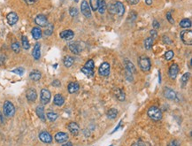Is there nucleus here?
<instances>
[{
  "label": "nucleus",
  "instance_id": "nucleus-58",
  "mask_svg": "<svg viewBox=\"0 0 192 146\" xmlns=\"http://www.w3.org/2000/svg\"><path fill=\"white\" fill-rule=\"evenodd\" d=\"M110 146H113V144H111V145H110Z\"/></svg>",
  "mask_w": 192,
  "mask_h": 146
},
{
  "label": "nucleus",
  "instance_id": "nucleus-43",
  "mask_svg": "<svg viewBox=\"0 0 192 146\" xmlns=\"http://www.w3.org/2000/svg\"><path fill=\"white\" fill-rule=\"evenodd\" d=\"M108 12L109 13L111 14H116V10H115V5H114V3L113 4H111L108 7Z\"/></svg>",
  "mask_w": 192,
  "mask_h": 146
},
{
  "label": "nucleus",
  "instance_id": "nucleus-30",
  "mask_svg": "<svg viewBox=\"0 0 192 146\" xmlns=\"http://www.w3.org/2000/svg\"><path fill=\"white\" fill-rule=\"evenodd\" d=\"M117 115H118V111L115 108H112L107 112V117L109 119H112V120L115 119L117 117Z\"/></svg>",
  "mask_w": 192,
  "mask_h": 146
},
{
  "label": "nucleus",
  "instance_id": "nucleus-10",
  "mask_svg": "<svg viewBox=\"0 0 192 146\" xmlns=\"http://www.w3.org/2000/svg\"><path fill=\"white\" fill-rule=\"evenodd\" d=\"M39 139L44 143H51L52 142V136L47 131H42L39 134Z\"/></svg>",
  "mask_w": 192,
  "mask_h": 146
},
{
  "label": "nucleus",
  "instance_id": "nucleus-50",
  "mask_svg": "<svg viewBox=\"0 0 192 146\" xmlns=\"http://www.w3.org/2000/svg\"><path fill=\"white\" fill-rule=\"evenodd\" d=\"M152 25H153V27H154L155 28H159V26H160V25H159V22H158L156 20H155V21H153Z\"/></svg>",
  "mask_w": 192,
  "mask_h": 146
},
{
  "label": "nucleus",
  "instance_id": "nucleus-41",
  "mask_svg": "<svg viewBox=\"0 0 192 146\" xmlns=\"http://www.w3.org/2000/svg\"><path fill=\"white\" fill-rule=\"evenodd\" d=\"M69 13L72 17H76L78 15V10L75 7H71L69 10Z\"/></svg>",
  "mask_w": 192,
  "mask_h": 146
},
{
  "label": "nucleus",
  "instance_id": "nucleus-57",
  "mask_svg": "<svg viewBox=\"0 0 192 146\" xmlns=\"http://www.w3.org/2000/svg\"><path fill=\"white\" fill-rule=\"evenodd\" d=\"M74 1L75 3H78V2H79V0H74Z\"/></svg>",
  "mask_w": 192,
  "mask_h": 146
},
{
  "label": "nucleus",
  "instance_id": "nucleus-13",
  "mask_svg": "<svg viewBox=\"0 0 192 146\" xmlns=\"http://www.w3.org/2000/svg\"><path fill=\"white\" fill-rule=\"evenodd\" d=\"M178 72H179V67H178V65L177 64H172L171 66L169 67V71H168V75H169L170 78L174 80L177 77Z\"/></svg>",
  "mask_w": 192,
  "mask_h": 146
},
{
  "label": "nucleus",
  "instance_id": "nucleus-44",
  "mask_svg": "<svg viewBox=\"0 0 192 146\" xmlns=\"http://www.w3.org/2000/svg\"><path fill=\"white\" fill-rule=\"evenodd\" d=\"M167 21H168L171 24H174V19H173V17H172L171 12H168L167 13Z\"/></svg>",
  "mask_w": 192,
  "mask_h": 146
},
{
  "label": "nucleus",
  "instance_id": "nucleus-45",
  "mask_svg": "<svg viewBox=\"0 0 192 146\" xmlns=\"http://www.w3.org/2000/svg\"><path fill=\"white\" fill-rule=\"evenodd\" d=\"M167 146H181V145H180V143L177 140H174V141L170 142Z\"/></svg>",
  "mask_w": 192,
  "mask_h": 146
},
{
  "label": "nucleus",
  "instance_id": "nucleus-28",
  "mask_svg": "<svg viewBox=\"0 0 192 146\" xmlns=\"http://www.w3.org/2000/svg\"><path fill=\"white\" fill-rule=\"evenodd\" d=\"M153 42H154V40L152 37H148L144 40V47L146 50H150L152 48V45H153Z\"/></svg>",
  "mask_w": 192,
  "mask_h": 146
},
{
  "label": "nucleus",
  "instance_id": "nucleus-29",
  "mask_svg": "<svg viewBox=\"0 0 192 146\" xmlns=\"http://www.w3.org/2000/svg\"><path fill=\"white\" fill-rule=\"evenodd\" d=\"M98 10L99 13H101V14L105 13V12L106 11V3H105V0H99Z\"/></svg>",
  "mask_w": 192,
  "mask_h": 146
},
{
  "label": "nucleus",
  "instance_id": "nucleus-34",
  "mask_svg": "<svg viewBox=\"0 0 192 146\" xmlns=\"http://www.w3.org/2000/svg\"><path fill=\"white\" fill-rule=\"evenodd\" d=\"M98 2L99 0H90V5L91 11H97L98 8Z\"/></svg>",
  "mask_w": 192,
  "mask_h": 146
},
{
  "label": "nucleus",
  "instance_id": "nucleus-22",
  "mask_svg": "<svg viewBox=\"0 0 192 146\" xmlns=\"http://www.w3.org/2000/svg\"><path fill=\"white\" fill-rule=\"evenodd\" d=\"M80 89V85L78 84V82H70L67 86V90H68V92L73 94V93H75L79 90Z\"/></svg>",
  "mask_w": 192,
  "mask_h": 146
},
{
  "label": "nucleus",
  "instance_id": "nucleus-48",
  "mask_svg": "<svg viewBox=\"0 0 192 146\" xmlns=\"http://www.w3.org/2000/svg\"><path fill=\"white\" fill-rule=\"evenodd\" d=\"M23 1L27 5H34L35 3L37 2V0H23Z\"/></svg>",
  "mask_w": 192,
  "mask_h": 146
},
{
  "label": "nucleus",
  "instance_id": "nucleus-37",
  "mask_svg": "<svg viewBox=\"0 0 192 146\" xmlns=\"http://www.w3.org/2000/svg\"><path fill=\"white\" fill-rule=\"evenodd\" d=\"M53 32V26L51 24H48L46 26V29L44 31V35L45 36H51Z\"/></svg>",
  "mask_w": 192,
  "mask_h": 146
},
{
  "label": "nucleus",
  "instance_id": "nucleus-11",
  "mask_svg": "<svg viewBox=\"0 0 192 146\" xmlns=\"http://www.w3.org/2000/svg\"><path fill=\"white\" fill-rule=\"evenodd\" d=\"M67 129L73 136H77L80 132V127L76 122H70L67 125Z\"/></svg>",
  "mask_w": 192,
  "mask_h": 146
},
{
  "label": "nucleus",
  "instance_id": "nucleus-24",
  "mask_svg": "<svg viewBox=\"0 0 192 146\" xmlns=\"http://www.w3.org/2000/svg\"><path fill=\"white\" fill-rule=\"evenodd\" d=\"M114 94H115V97H117V99L120 101H124L126 98L125 92L121 89H120V88H116V89L114 90Z\"/></svg>",
  "mask_w": 192,
  "mask_h": 146
},
{
  "label": "nucleus",
  "instance_id": "nucleus-49",
  "mask_svg": "<svg viewBox=\"0 0 192 146\" xmlns=\"http://www.w3.org/2000/svg\"><path fill=\"white\" fill-rule=\"evenodd\" d=\"M150 35L152 36V38H153V39L157 38V36H158V34H157V31H156V30H150Z\"/></svg>",
  "mask_w": 192,
  "mask_h": 146
},
{
  "label": "nucleus",
  "instance_id": "nucleus-47",
  "mask_svg": "<svg viewBox=\"0 0 192 146\" xmlns=\"http://www.w3.org/2000/svg\"><path fill=\"white\" fill-rule=\"evenodd\" d=\"M127 2L129 4V5H136L140 2V0H127Z\"/></svg>",
  "mask_w": 192,
  "mask_h": 146
},
{
  "label": "nucleus",
  "instance_id": "nucleus-7",
  "mask_svg": "<svg viewBox=\"0 0 192 146\" xmlns=\"http://www.w3.org/2000/svg\"><path fill=\"white\" fill-rule=\"evenodd\" d=\"M98 74L101 76H108L110 75V64L104 62L98 68Z\"/></svg>",
  "mask_w": 192,
  "mask_h": 146
},
{
  "label": "nucleus",
  "instance_id": "nucleus-39",
  "mask_svg": "<svg viewBox=\"0 0 192 146\" xmlns=\"http://www.w3.org/2000/svg\"><path fill=\"white\" fill-rule=\"evenodd\" d=\"M174 51L170 50V51H167L166 53H165V58H166L167 60H171L172 58H174Z\"/></svg>",
  "mask_w": 192,
  "mask_h": 146
},
{
  "label": "nucleus",
  "instance_id": "nucleus-9",
  "mask_svg": "<svg viewBox=\"0 0 192 146\" xmlns=\"http://www.w3.org/2000/svg\"><path fill=\"white\" fill-rule=\"evenodd\" d=\"M26 97H27V99L29 102H35L37 98V92L36 90L34 89V88H29V90H27V93H26Z\"/></svg>",
  "mask_w": 192,
  "mask_h": 146
},
{
  "label": "nucleus",
  "instance_id": "nucleus-40",
  "mask_svg": "<svg viewBox=\"0 0 192 146\" xmlns=\"http://www.w3.org/2000/svg\"><path fill=\"white\" fill-rule=\"evenodd\" d=\"M86 68H89V69H94V66H95V64H94V61L92 60H90L86 62L85 66H84Z\"/></svg>",
  "mask_w": 192,
  "mask_h": 146
},
{
  "label": "nucleus",
  "instance_id": "nucleus-18",
  "mask_svg": "<svg viewBox=\"0 0 192 146\" xmlns=\"http://www.w3.org/2000/svg\"><path fill=\"white\" fill-rule=\"evenodd\" d=\"M124 65L126 66V69L128 73H130V74H135V73L136 72V69H135V66H134V64L128 60V58H125L124 60Z\"/></svg>",
  "mask_w": 192,
  "mask_h": 146
},
{
  "label": "nucleus",
  "instance_id": "nucleus-54",
  "mask_svg": "<svg viewBox=\"0 0 192 146\" xmlns=\"http://www.w3.org/2000/svg\"><path fill=\"white\" fill-rule=\"evenodd\" d=\"M145 3H146V5H150L152 4V0H145Z\"/></svg>",
  "mask_w": 192,
  "mask_h": 146
},
{
  "label": "nucleus",
  "instance_id": "nucleus-8",
  "mask_svg": "<svg viewBox=\"0 0 192 146\" xmlns=\"http://www.w3.org/2000/svg\"><path fill=\"white\" fill-rule=\"evenodd\" d=\"M163 94H164V97L169 99V100H175L176 97H177V95L175 93L174 90H173L172 89L168 87H166L163 90Z\"/></svg>",
  "mask_w": 192,
  "mask_h": 146
},
{
  "label": "nucleus",
  "instance_id": "nucleus-51",
  "mask_svg": "<svg viewBox=\"0 0 192 146\" xmlns=\"http://www.w3.org/2000/svg\"><path fill=\"white\" fill-rule=\"evenodd\" d=\"M121 122H122V121H120V122H119V124H118V126H117V127H115V128H114V130H113V132H112V133H111V134H113V133H114V132H116V131H117V130H118V129H119V128H120V125H121Z\"/></svg>",
  "mask_w": 192,
  "mask_h": 146
},
{
  "label": "nucleus",
  "instance_id": "nucleus-4",
  "mask_svg": "<svg viewBox=\"0 0 192 146\" xmlns=\"http://www.w3.org/2000/svg\"><path fill=\"white\" fill-rule=\"evenodd\" d=\"M181 39L186 45H192V31L191 30H183L181 32Z\"/></svg>",
  "mask_w": 192,
  "mask_h": 146
},
{
  "label": "nucleus",
  "instance_id": "nucleus-52",
  "mask_svg": "<svg viewBox=\"0 0 192 146\" xmlns=\"http://www.w3.org/2000/svg\"><path fill=\"white\" fill-rule=\"evenodd\" d=\"M163 41H164V42L165 43H171L172 42L168 39V37H166V36H164V38H163Z\"/></svg>",
  "mask_w": 192,
  "mask_h": 146
},
{
  "label": "nucleus",
  "instance_id": "nucleus-20",
  "mask_svg": "<svg viewBox=\"0 0 192 146\" xmlns=\"http://www.w3.org/2000/svg\"><path fill=\"white\" fill-rule=\"evenodd\" d=\"M69 49L75 55L80 54V52L81 51V48L79 45V42H71L70 45H69Z\"/></svg>",
  "mask_w": 192,
  "mask_h": 146
},
{
  "label": "nucleus",
  "instance_id": "nucleus-25",
  "mask_svg": "<svg viewBox=\"0 0 192 146\" xmlns=\"http://www.w3.org/2000/svg\"><path fill=\"white\" fill-rule=\"evenodd\" d=\"M31 34H32L33 38L36 40H39L41 37H42V30H41L40 27H35L32 28Z\"/></svg>",
  "mask_w": 192,
  "mask_h": 146
},
{
  "label": "nucleus",
  "instance_id": "nucleus-14",
  "mask_svg": "<svg viewBox=\"0 0 192 146\" xmlns=\"http://www.w3.org/2000/svg\"><path fill=\"white\" fill-rule=\"evenodd\" d=\"M54 138L57 143H65L68 140V135L65 132H58L56 135H55Z\"/></svg>",
  "mask_w": 192,
  "mask_h": 146
},
{
  "label": "nucleus",
  "instance_id": "nucleus-36",
  "mask_svg": "<svg viewBox=\"0 0 192 146\" xmlns=\"http://www.w3.org/2000/svg\"><path fill=\"white\" fill-rule=\"evenodd\" d=\"M12 50L14 51L15 53H19L20 51V45L18 42H15L12 43Z\"/></svg>",
  "mask_w": 192,
  "mask_h": 146
},
{
  "label": "nucleus",
  "instance_id": "nucleus-31",
  "mask_svg": "<svg viewBox=\"0 0 192 146\" xmlns=\"http://www.w3.org/2000/svg\"><path fill=\"white\" fill-rule=\"evenodd\" d=\"M180 27L183 28H188L191 27V21L189 19H183L180 21Z\"/></svg>",
  "mask_w": 192,
  "mask_h": 146
},
{
  "label": "nucleus",
  "instance_id": "nucleus-16",
  "mask_svg": "<svg viewBox=\"0 0 192 146\" xmlns=\"http://www.w3.org/2000/svg\"><path fill=\"white\" fill-rule=\"evenodd\" d=\"M114 5H115V10H116V14H118L120 17L123 16V14H124V12H125L124 5H123L121 2L118 1V2L114 3Z\"/></svg>",
  "mask_w": 192,
  "mask_h": 146
},
{
  "label": "nucleus",
  "instance_id": "nucleus-56",
  "mask_svg": "<svg viewBox=\"0 0 192 146\" xmlns=\"http://www.w3.org/2000/svg\"><path fill=\"white\" fill-rule=\"evenodd\" d=\"M0 120H1V121H3V120H2V115H1V113H0Z\"/></svg>",
  "mask_w": 192,
  "mask_h": 146
},
{
  "label": "nucleus",
  "instance_id": "nucleus-55",
  "mask_svg": "<svg viewBox=\"0 0 192 146\" xmlns=\"http://www.w3.org/2000/svg\"><path fill=\"white\" fill-rule=\"evenodd\" d=\"M62 146H73V143H72L71 142H67L66 143L63 144Z\"/></svg>",
  "mask_w": 192,
  "mask_h": 146
},
{
  "label": "nucleus",
  "instance_id": "nucleus-27",
  "mask_svg": "<svg viewBox=\"0 0 192 146\" xmlns=\"http://www.w3.org/2000/svg\"><path fill=\"white\" fill-rule=\"evenodd\" d=\"M29 78L34 82H37L41 79V73L39 71H33L30 73Z\"/></svg>",
  "mask_w": 192,
  "mask_h": 146
},
{
  "label": "nucleus",
  "instance_id": "nucleus-38",
  "mask_svg": "<svg viewBox=\"0 0 192 146\" xmlns=\"http://www.w3.org/2000/svg\"><path fill=\"white\" fill-rule=\"evenodd\" d=\"M189 76H190L189 73H185V74L182 75V85H186L188 83Z\"/></svg>",
  "mask_w": 192,
  "mask_h": 146
},
{
  "label": "nucleus",
  "instance_id": "nucleus-15",
  "mask_svg": "<svg viewBox=\"0 0 192 146\" xmlns=\"http://www.w3.org/2000/svg\"><path fill=\"white\" fill-rule=\"evenodd\" d=\"M74 34L72 30L70 29H67V30H64L60 33V37L64 40H66V41H70L74 38Z\"/></svg>",
  "mask_w": 192,
  "mask_h": 146
},
{
  "label": "nucleus",
  "instance_id": "nucleus-3",
  "mask_svg": "<svg viewBox=\"0 0 192 146\" xmlns=\"http://www.w3.org/2000/svg\"><path fill=\"white\" fill-rule=\"evenodd\" d=\"M138 65L143 72H148L150 69V61L146 56H141L138 60Z\"/></svg>",
  "mask_w": 192,
  "mask_h": 146
},
{
  "label": "nucleus",
  "instance_id": "nucleus-17",
  "mask_svg": "<svg viewBox=\"0 0 192 146\" xmlns=\"http://www.w3.org/2000/svg\"><path fill=\"white\" fill-rule=\"evenodd\" d=\"M6 19H7L8 24L11 25V26L16 24L17 21H18V20H19L18 15H17V14H16L15 12H10V13H8V14H7Z\"/></svg>",
  "mask_w": 192,
  "mask_h": 146
},
{
  "label": "nucleus",
  "instance_id": "nucleus-32",
  "mask_svg": "<svg viewBox=\"0 0 192 146\" xmlns=\"http://www.w3.org/2000/svg\"><path fill=\"white\" fill-rule=\"evenodd\" d=\"M46 117H47V119H48L49 121H56V120L58 119L59 115H58L56 112H48V113L46 114Z\"/></svg>",
  "mask_w": 192,
  "mask_h": 146
},
{
  "label": "nucleus",
  "instance_id": "nucleus-6",
  "mask_svg": "<svg viewBox=\"0 0 192 146\" xmlns=\"http://www.w3.org/2000/svg\"><path fill=\"white\" fill-rule=\"evenodd\" d=\"M81 12L82 14L87 17V18H90L91 17V9H90V6L89 5L88 2L83 0V1L81 2Z\"/></svg>",
  "mask_w": 192,
  "mask_h": 146
},
{
  "label": "nucleus",
  "instance_id": "nucleus-35",
  "mask_svg": "<svg viewBox=\"0 0 192 146\" xmlns=\"http://www.w3.org/2000/svg\"><path fill=\"white\" fill-rule=\"evenodd\" d=\"M21 42H22V47L25 49V50H29L30 48V45H29V42L27 40V38L26 36H22L21 38Z\"/></svg>",
  "mask_w": 192,
  "mask_h": 146
},
{
  "label": "nucleus",
  "instance_id": "nucleus-1",
  "mask_svg": "<svg viewBox=\"0 0 192 146\" xmlns=\"http://www.w3.org/2000/svg\"><path fill=\"white\" fill-rule=\"evenodd\" d=\"M147 114L149 118L154 121H159L162 119V112L158 106H150L148 109Z\"/></svg>",
  "mask_w": 192,
  "mask_h": 146
},
{
  "label": "nucleus",
  "instance_id": "nucleus-42",
  "mask_svg": "<svg viewBox=\"0 0 192 146\" xmlns=\"http://www.w3.org/2000/svg\"><path fill=\"white\" fill-rule=\"evenodd\" d=\"M12 72V73H15V74H17V75H22L24 74V68H22V67H18V68H16V69H13Z\"/></svg>",
  "mask_w": 192,
  "mask_h": 146
},
{
  "label": "nucleus",
  "instance_id": "nucleus-19",
  "mask_svg": "<svg viewBox=\"0 0 192 146\" xmlns=\"http://www.w3.org/2000/svg\"><path fill=\"white\" fill-rule=\"evenodd\" d=\"M32 55H33V57H34V58L36 60H38L40 58V57H41V45H40V43H38V42L36 43V45L33 49Z\"/></svg>",
  "mask_w": 192,
  "mask_h": 146
},
{
  "label": "nucleus",
  "instance_id": "nucleus-53",
  "mask_svg": "<svg viewBox=\"0 0 192 146\" xmlns=\"http://www.w3.org/2000/svg\"><path fill=\"white\" fill-rule=\"evenodd\" d=\"M132 146H145V144L143 143H135L132 144Z\"/></svg>",
  "mask_w": 192,
  "mask_h": 146
},
{
  "label": "nucleus",
  "instance_id": "nucleus-46",
  "mask_svg": "<svg viewBox=\"0 0 192 146\" xmlns=\"http://www.w3.org/2000/svg\"><path fill=\"white\" fill-rule=\"evenodd\" d=\"M52 86H54V87H59L60 85H61V83H60V82L59 81V80H54L53 82H52Z\"/></svg>",
  "mask_w": 192,
  "mask_h": 146
},
{
  "label": "nucleus",
  "instance_id": "nucleus-33",
  "mask_svg": "<svg viewBox=\"0 0 192 146\" xmlns=\"http://www.w3.org/2000/svg\"><path fill=\"white\" fill-rule=\"evenodd\" d=\"M81 72L83 73L85 75H87L89 77H91V76L94 75V71L92 69H89V68H86L85 66H83V67H81Z\"/></svg>",
  "mask_w": 192,
  "mask_h": 146
},
{
  "label": "nucleus",
  "instance_id": "nucleus-12",
  "mask_svg": "<svg viewBox=\"0 0 192 146\" xmlns=\"http://www.w3.org/2000/svg\"><path fill=\"white\" fill-rule=\"evenodd\" d=\"M35 22L39 27H46L48 25L47 18L44 15H43V14H39V15H37L35 19Z\"/></svg>",
  "mask_w": 192,
  "mask_h": 146
},
{
  "label": "nucleus",
  "instance_id": "nucleus-5",
  "mask_svg": "<svg viewBox=\"0 0 192 146\" xmlns=\"http://www.w3.org/2000/svg\"><path fill=\"white\" fill-rule=\"evenodd\" d=\"M40 98H41V102H42L43 105L49 104V102L51 101V91L47 89H43L42 90H41Z\"/></svg>",
  "mask_w": 192,
  "mask_h": 146
},
{
  "label": "nucleus",
  "instance_id": "nucleus-2",
  "mask_svg": "<svg viewBox=\"0 0 192 146\" xmlns=\"http://www.w3.org/2000/svg\"><path fill=\"white\" fill-rule=\"evenodd\" d=\"M3 110H4V114L6 117H12L15 113V107L13 106V104L11 101H5L4 103V106H3Z\"/></svg>",
  "mask_w": 192,
  "mask_h": 146
},
{
  "label": "nucleus",
  "instance_id": "nucleus-23",
  "mask_svg": "<svg viewBox=\"0 0 192 146\" xmlns=\"http://www.w3.org/2000/svg\"><path fill=\"white\" fill-rule=\"evenodd\" d=\"M36 112L37 116L39 117V119L41 121H45V114H44V108L43 106H38L36 109Z\"/></svg>",
  "mask_w": 192,
  "mask_h": 146
},
{
  "label": "nucleus",
  "instance_id": "nucleus-26",
  "mask_svg": "<svg viewBox=\"0 0 192 146\" xmlns=\"http://www.w3.org/2000/svg\"><path fill=\"white\" fill-rule=\"evenodd\" d=\"M63 62H64V65H65L66 67H70V66H73V64L74 62V58L71 57V56H66L64 58Z\"/></svg>",
  "mask_w": 192,
  "mask_h": 146
},
{
  "label": "nucleus",
  "instance_id": "nucleus-21",
  "mask_svg": "<svg viewBox=\"0 0 192 146\" xmlns=\"http://www.w3.org/2000/svg\"><path fill=\"white\" fill-rule=\"evenodd\" d=\"M54 105H56L57 106H62L65 103V98L63 97L62 95L60 94H57L54 97V100H53Z\"/></svg>",
  "mask_w": 192,
  "mask_h": 146
}]
</instances>
